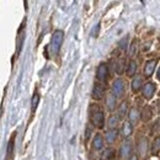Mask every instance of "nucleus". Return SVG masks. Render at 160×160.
I'll return each instance as SVG.
<instances>
[{"label": "nucleus", "mask_w": 160, "mask_h": 160, "mask_svg": "<svg viewBox=\"0 0 160 160\" xmlns=\"http://www.w3.org/2000/svg\"><path fill=\"white\" fill-rule=\"evenodd\" d=\"M117 137H118V131H117V129H110V131L106 133V136H105V138H106L108 144L115 143L116 139H117Z\"/></svg>", "instance_id": "16"}, {"label": "nucleus", "mask_w": 160, "mask_h": 160, "mask_svg": "<svg viewBox=\"0 0 160 160\" xmlns=\"http://www.w3.org/2000/svg\"><path fill=\"white\" fill-rule=\"evenodd\" d=\"M117 106V99L112 92H108L106 95V107L108 111H113Z\"/></svg>", "instance_id": "10"}, {"label": "nucleus", "mask_w": 160, "mask_h": 160, "mask_svg": "<svg viewBox=\"0 0 160 160\" xmlns=\"http://www.w3.org/2000/svg\"><path fill=\"white\" fill-rule=\"evenodd\" d=\"M129 160H139V159H138V157H137V155H131Z\"/></svg>", "instance_id": "30"}, {"label": "nucleus", "mask_w": 160, "mask_h": 160, "mask_svg": "<svg viewBox=\"0 0 160 160\" xmlns=\"http://www.w3.org/2000/svg\"><path fill=\"white\" fill-rule=\"evenodd\" d=\"M154 92H155V85H154L153 82L149 81V82H147V84L143 85V88H142V94H143V98H144V99L150 100V99L153 98Z\"/></svg>", "instance_id": "5"}, {"label": "nucleus", "mask_w": 160, "mask_h": 160, "mask_svg": "<svg viewBox=\"0 0 160 160\" xmlns=\"http://www.w3.org/2000/svg\"><path fill=\"white\" fill-rule=\"evenodd\" d=\"M90 134H91V128H86V134H85V138L89 139L90 138Z\"/></svg>", "instance_id": "29"}, {"label": "nucleus", "mask_w": 160, "mask_h": 160, "mask_svg": "<svg viewBox=\"0 0 160 160\" xmlns=\"http://www.w3.org/2000/svg\"><path fill=\"white\" fill-rule=\"evenodd\" d=\"M89 112H90V121H91V123L95 127H98V128H103V126H105V113L101 110L100 106L92 103L90 106V108H89Z\"/></svg>", "instance_id": "1"}, {"label": "nucleus", "mask_w": 160, "mask_h": 160, "mask_svg": "<svg viewBox=\"0 0 160 160\" xmlns=\"http://www.w3.org/2000/svg\"><path fill=\"white\" fill-rule=\"evenodd\" d=\"M157 79L160 81V68L158 69V72H157Z\"/></svg>", "instance_id": "31"}, {"label": "nucleus", "mask_w": 160, "mask_h": 160, "mask_svg": "<svg viewBox=\"0 0 160 160\" xmlns=\"http://www.w3.org/2000/svg\"><path fill=\"white\" fill-rule=\"evenodd\" d=\"M103 95H105V86L100 82H96L92 89V99L99 101L103 98Z\"/></svg>", "instance_id": "7"}, {"label": "nucleus", "mask_w": 160, "mask_h": 160, "mask_svg": "<svg viewBox=\"0 0 160 160\" xmlns=\"http://www.w3.org/2000/svg\"><path fill=\"white\" fill-rule=\"evenodd\" d=\"M126 91V81L121 78H117L112 82V94L116 98H122Z\"/></svg>", "instance_id": "3"}, {"label": "nucleus", "mask_w": 160, "mask_h": 160, "mask_svg": "<svg viewBox=\"0 0 160 160\" xmlns=\"http://www.w3.org/2000/svg\"><path fill=\"white\" fill-rule=\"evenodd\" d=\"M121 133H122V137L128 138V137L132 136V133H133V126H132L129 122H124L123 126H122V131H121Z\"/></svg>", "instance_id": "15"}, {"label": "nucleus", "mask_w": 160, "mask_h": 160, "mask_svg": "<svg viewBox=\"0 0 160 160\" xmlns=\"http://www.w3.org/2000/svg\"><path fill=\"white\" fill-rule=\"evenodd\" d=\"M103 148V137L100 133H96L94 139H92V149L94 150H100Z\"/></svg>", "instance_id": "14"}, {"label": "nucleus", "mask_w": 160, "mask_h": 160, "mask_svg": "<svg viewBox=\"0 0 160 160\" xmlns=\"http://www.w3.org/2000/svg\"><path fill=\"white\" fill-rule=\"evenodd\" d=\"M38 102H40V95L38 92H35L33 96H32V100H31V111L35 112L37 106H38Z\"/></svg>", "instance_id": "24"}, {"label": "nucleus", "mask_w": 160, "mask_h": 160, "mask_svg": "<svg viewBox=\"0 0 160 160\" xmlns=\"http://www.w3.org/2000/svg\"><path fill=\"white\" fill-rule=\"evenodd\" d=\"M15 138H16V132L12 133L11 138L9 140V144H8V157H12V153H14V145H15Z\"/></svg>", "instance_id": "19"}, {"label": "nucleus", "mask_w": 160, "mask_h": 160, "mask_svg": "<svg viewBox=\"0 0 160 160\" xmlns=\"http://www.w3.org/2000/svg\"><path fill=\"white\" fill-rule=\"evenodd\" d=\"M113 158H115V149H112V148H107L101 155L102 160H111Z\"/></svg>", "instance_id": "21"}, {"label": "nucleus", "mask_w": 160, "mask_h": 160, "mask_svg": "<svg viewBox=\"0 0 160 160\" xmlns=\"http://www.w3.org/2000/svg\"><path fill=\"white\" fill-rule=\"evenodd\" d=\"M63 41H64V32L62 30H57L53 32L52 35V40H51V52L53 56H57L59 53L60 48H62V44H63Z\"/></svg>", "instance_id": "2"}, {"label": "nucleus", "mask_w": 160, "mask_h": 160, "mask_svg": "<svg viewBox=\"0 0 160 160\" xmlns=\"http://www.w3.org/2000/svg\"><path fill=\"white\" fill-rule=\"evenodd\" d=\"M124 70V59H120L116 63V73L117 74H122Z\"/></svg>", "instance_id": "26"}, {"label": "nucleus", "mask_w": 160, "mask_h": 160, "mask_svg": "<svg viewBox=\"0 0 160 160\" xmlns=\"http://www.w3.org/2000/svg\"><path fill=\"white\" fill-rule=\"evenodd\" d=\"M118 122H120V118H118V116H111L110 118H108V122H107V126L111 128V129H116V127H117V124H118Z\"/></svg>", "instance_id": "23"}, {"label": "nucleus", "mask_w": 160, "mask_h": 160, "mask_svg": "<svg viewBox=\"0 0 160 160\" xmlns=\"http://www.w3.org/2000/svg\"><path fill=\"white\" fill-rule=\"evenodd\" d=\"M126 72H127V77H133V75H136V73H137V63H136L134 60H129Z\"/></svg>", "instance_id": "18"}, {"label": "nucleus", "mask_w": 160, "mask_h": 160, "mask_svg": "<svg viewBox=\"0 0 160 160\" xmlns=\"http://www.w3.org/2000/svg\"><path fill=\"white\" fill-rule=\"evenodd\" d=\"M127 44H128V37L122 38V40L120 41V43H118V46H120V48L122 51H126V49H127V47H128Z\"/></svg>", "instance_id": "27"}, {"label": "nucleus", "mask_w": 160, "mask_h": 160, "mask_svg": "<svg viewBox=\"0 0 160 160\" xmlns=\"http://www.w3.org/2000/svg\"><path fill=\"white\" fill-rule=\"evenodd\" d=\"M120 154L123 159H127L128 157H131V154H132V143L129 140H126V142L122 143L120 149Z\"/></svg>", "instance_id": "6"}, {"label": "nucleus", "mask_w": 160, "mask_h": 160, "mask_svg": "<svg viewBox=\"0 0 160 160\" xmlns=\"http://www.w3.org/2000/svg\"><path fill=\"white\" fill-rule=\"evenodd\" d=\"M155 65H157V60L155 59L148 60L145 63V67H144V75L145 77H152V74L154 73Z\"/></svg>", "instance_id": "12"}, {"label": "nucleus", "mask_w": 160, "mask_h": 160, "mask_svg": "<svg viewBox=\"0 0 160 160\" xmlns=\"http://www.w3.org/2000/svg\"><path fill=\"white\" fill-rule=\"evenodd\" d=\"M23 23L21 25V27L18 31V38H16V46H18V49H16V56H19L22 49V44L25 42V31H23Z\"/></svg>", "instance_id": "8"}, {"label": "nucleus", "mask_w": 160, "mask_h": 160, "mask_svg": "<svg viewBox=\"0 0 160 160\" xmlns=\"http://www.w3.org/2000/svg\"><path fill=\"white\" fill-rule=\"evenodd\" d=\"M137 148H138V152H139L140 155H145V153L148 150V139L147 138H140Z\"/></svg>", "instance_id": "17"}, {"label": "nucleus", "mask_w": 160, "mask_h": 160, "mask_svg": "<svg viewBox=\"0 0 160 160\" xmlns=\"http://www.w3.org/2000/svg\"><path fill=\"white\" fill-rule=\"evenodd\" d=\"M155 105H157V107H158V112H160V100L158 101V102H157Z\"/></svg>", "instance_id": "32"}, {"label": "nucleus", "mask_w": 160, "mask_h": 160, "mask_svg": "<svg viewBox=\"0 0 160 160\" xmlns=\"http://www.w3.org/2000/svg\"><path fill=\"white\" fill-rule=\"evenodd\" d=\"M128 118H129L128 122H129L132 126H133V124H137L140 118L139 110H138L137 107H132V108L129 110V112H128Z\"/></svg>", "instance_id": "9"}, {"label": "nucleus", "mask_w": 160, "mask_h": 160, "mask_svg": "<svg viewBox=\"0 0 160 160\" xmlns=\"http://www.w3.org/2000/svg\"><path fill=\"white\" fill-rule=\"evenodd\" d=\"M99 28H100V25L98 23V25L95 26V28L92 30V32H91V35H92L94 37H98V33H99Z\"/></svg>", "instance_id": "28"}, {"label": "nucleus", "mask_w": 160, "mask_h": 160, "mask_svg": "<svg viewBox=\"0 0 160 160\" xmlns=\"http://www.w3.org/2000/svg\"><path fill=\"white\" fill-rule=\"evenodd\" d=\"M128 112V102L127 101H123L118 107V118H123Z\"/></svg>", "instance_id": "20"}, {"label": "nucleus", "mask_w": 160, "mask_h": 160, "mask_svg": "<svg viewBox=\"0 0 160 160\" xmlns=\"http://www.w3.org/2000/svg\"><path fill=\"white\" fill-rule=\"evenodd\" d=\"M137 49H138V41L134 40L131 43V46H129V56L131 57H134L136 53H137Z\"/></svg>", "instance_id": "25"}, {"label": "nucleus", "mask_w": 160, "mask_h": 160, "mask_svg": "<svg viewBox=\"0 0 160 160\" xmlns=\"http://www.w3.org/2000/svg\"><path fill=\"white\" fill-rule=\"evenodd\" d=\"M108 74H110V72H108V65L107 64L102 63L98 67V69H96V78H98V80H100L102 82L106 81L108 79Z\"/></svg>", "instance_id": "4"}, {"label": "nucleus", "mask_w": 160, "mask_h": 160, "mask_svg": "<svg viewBox=\"0 0 160 160\" xmlns=\"http://www.w3.org/2000/svg\"><path fill=\"white\" fill-rule=\"evenodd\" d=\"M160 152V136H158L152 143V154H158Z\"/></svg>", "instance_id": "22"}, {"label": "nucleus", "mask_w": 160, "mask_h": 160, "mask_svg": "<svg viewBox=\"0 0 160 160\" xmlns=\"http://www.w3.org/2000/svg\"><path fill=\"white\" fill-rule=\"evenodd\" d=\"M153 117V110L150 106H145L140 112V118L143 122H149Z\"/></svg>", "instance_id": "13"}, {"label": "nucleus", "mask_w": 160, "mask_h": 160, "mask_svg": "<svg viewBox=\"0 0 160 160\" xmlns=\"http://www.w3.org/2000/svg\"><path fill=\"white\" fill-rule=\"evenodd\" d=\"M131 88H132V91H133V92H138L140 89L143 88V77L137 74V75L133 78V80H132Z\"/></svg>", "instance_id": "11"}]
</instances>
